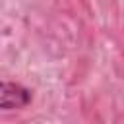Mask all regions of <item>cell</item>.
Returning <instances> with one entry per match:
<instances>
[{
    "label": "cell",
    "mask_w": 124,
    "mask_h": 124,
    "mask_svg": "<svg viewBox=\"0 0 124 124\" xmlns=\"http://www.w3.org/2000/svg\"><path fill=\"white\" fill-rule=\"evenodd\" d=\"M31 103V89L17 81H2L0 89V107L2 110L25 108Z\"/></svg>",
    "instance_id": "6da1fadb"
}]
</instances>
